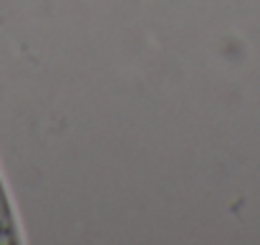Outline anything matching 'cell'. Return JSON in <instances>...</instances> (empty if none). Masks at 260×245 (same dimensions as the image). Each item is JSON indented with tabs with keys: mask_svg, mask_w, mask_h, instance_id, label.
<instances>
[{
	"mask_svg": "<svg viewBox=\"0 0 260 245\" xmlns=\"http://www.w3.org/2000/svg\"><path fill=\"white\" fill-rule=\"evenodd\" d=\"M20 240V228L15 220V210L10 205L3 174H0V245H15Z\"/></svg>",
	"mask_w": 260,
	"mask_h": 245,
	"instance_id": "1",
	"label": "cell"
}]
</instances>
